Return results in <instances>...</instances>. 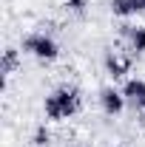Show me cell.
I'll list each match as a JSON object with an SVG mask.
<instances>
[{
    "label": "cell",
    "instance_id": "2",
    "mask_svg": "<svg viewBox=\"0 0 145 147\" xmlns=\"http://www.w3.org/2000/svg\"><path fill=\"white\" fill-rule=\"evenodd\" d=\"M23 51L37 57V59H43V62H51V59H57V54H60L57 42L49 34H40V31H37V34H29L23 40Z\"/></svg>",
    "mask_w": 145,
    "mask_h": 147
},
{
    "label": "cell",
    "instance_id": "12",
    "mask_svg": "<svg viewBox=\"0 0 145 147\" xmlns=\"http://www.w3.org/2000/svg\"><path fill=\"white\" fill-rule=\"evenodd\" d=\"M74 147H83V144H74Z\"/></svg>",
    "mask_w": 145,
    "mask_h": 147
},
{
    "label": "cell",
    "instance_id": "11",
    "mask_svg": "<svg viewBox=\"0 0 145 147\" xmlns=\"http://www.w3.org/2000/svg\"><path fill=\"white\" fill-rule=\"evenodd\" d=\"M140 125H142V127H145V110H142V113H140Z\"/></svg>",
    "mask_w": 145,
    "mask_h": 147
},
{
    "label": "cell",
    "instance_id": "9",
    "mask_svg": "<svg viewBox=\"0 0 145 147\" xmlns=\"http://www.w3.org/2000/svg\"><path fill=\"white\" fill-rule=\"evenodd\" d=\"M31 144H34V147H46V144H51V130L46 127V125H40V127L31 133Z\"/></svg>",
    "mask_w": 145,
    "mask_h": 147
},
{
    "label": "cell",
    "instance_id": "8",
    "mask_svg": "<svg viewBox=\"0 0 145 147\" xmlns=\"http://www.w3.org/2000/svg\"><path fill=\"white\" fill-rule=\"evenodd\" d=\"M20 65V51L17 48H6L3 51V76H12V71Z\"/></svg>",
    "mask_w": 145,
    "mask_h": 147
},
{
    "label": "cell",
    "instance_id": "4",
    "mask_svg": "<svg viewBox=\"0 0 145 147\" xmlns=\"http://www.w3.org/2000/svg\"><path fill=\"white\" fill-rule=\"evenodd\" d=\"M122 96L134 110H145V79H128L122 85Z\"/></svg>",
    "mask_w": 145,
    "mask_h": 147
},
{
    "label": "cell",
    "instance_id": "7",
    "mask_svg": "<svg viewBox=\"0 0 145 147\" xmlns=\"http://www.w3.org/2000/svg\"><path fill=\"white\" fill-rule=\"evenodd\" d=\"M145 0H111V14L114 17H131V14H142Z\"/></svg>",
    "mask_w": 145,
    "mask_h": 147
},
{
    "label": "cell",
    "instance_id": "10",
    "mask_svg": "<svg viewBox=\"0 0 145 147\" xmlns=\"http://www.w3.org/2000/svg\"><path fill=\"white\" fill-rule=\"evenodd\" d=\"M66 9H68V11H77V14H83V11L88 9V0H66Z\"/></svg>",
    "mask_w": 145,
    "mask_h": 147
},
{
    "label": "cell",
    "instance_id": "1",
    "mask_svg": "<svg viewBox=\"0 0 145 147\" xmlns=\"http://www.w3.org/2000/svg\"><path fill=\"white\" fill-rule=\"evenodd\" d=\"M83 105V99H80V91L71 88V85H63V88H57L46 96V102H43V113H46V119H51V122H66V119H71L74 113L80 110Z\"/></svg>",
    "mask_w": 145,
    "mask_h": 147
},
{
    "label": "cell",
    "instance_id": "6",
    "mask_svg": "<svg viewBox=\"0 0 145 147\" xmlns=\"http://www.w3.org/2000/svg\"><path fill=\"white\" fill-rule=\"evenodd\" d=\"M120 31L128 40V48L134 54H145V26H122Z\"/></svg>",
    "mask_w": 145,
    "mask_h": 147
},
{
    "label": "cell",
    "instance_id": "5",
    "mask_svg": "<svg viewBox=\"0 0 145 147\" xmlns=\"http://www.w3.org/2000/svg\"><path fill=\"white\" fill-rule=\"evenodd\" d=\"M131 68V59L122 54H117V51H108L105 54V74H108L111 79H122Z\"/></svg>",
    "mask_w": 145,
    "mask_h": 147
},
{
    "label": "cell",
    "instance_id": "3",
    "mask_svg": "<svg viewBox=\"0 0 145 147\" xmlns=\"http://www.w3.org/2000/svg\"><path fill=\"white\" fill-rule=\"evenodd\" d=\"M125 96H122V91H117V88H103L100 91V108L105 110L108 116H117V113H122V108H125Z\"/></svg>",
    "mask_w": 145,
    "mask_h": 147
}]
</instances>
